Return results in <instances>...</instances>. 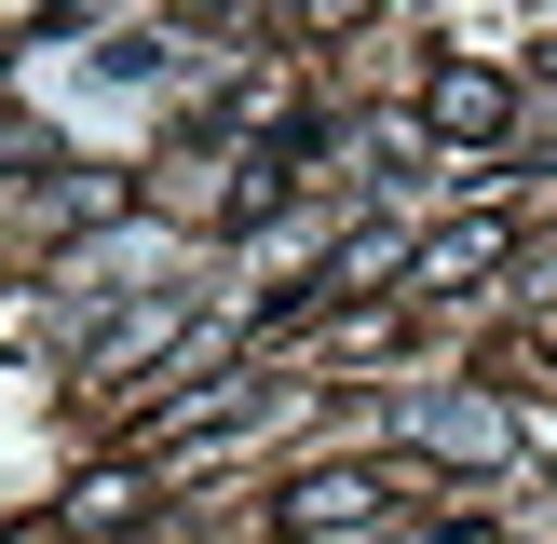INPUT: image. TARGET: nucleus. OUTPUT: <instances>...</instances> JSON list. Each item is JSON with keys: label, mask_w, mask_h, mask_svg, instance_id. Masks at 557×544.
Here are the masks:
<instances>
[{"label": "nucleus", "mask_w": 557, "mask_h": 544, "mask_svg": "<svg viewBox=\"0 0 557 544\" xmlns=\"http://www.w3.org/2000/svg\"><path fill=\"white\" fill-rule=\"evenodd\" d=\"M368 504H381V477H368V462H326V477H299V490H286V517H299V531H354Z\"/></svg>", "instance_id": "obj_2"}, {"label": "nucleus", "mask_w": 557, "mask_h": 544, "mask_svg": "<svg viewBox=\"0 0 557 544\" xmlns=\"http://www.w3.org/2000/svg\"><path fill=\"white\" fill-rule=\"evenodd\" d=\"M490 259H504V218H462V232H435V245H422V272H435V286H476Z\"/></svg>", "instance_id": "obj_3"}, {"label": "nucleus", "mask_w": 557, "mask_h": 544, "mask_svg": "<svg viewBox=\"0 0 557 544\" xmlns=\"http://www.w3.org/2000/svg\"><path fill=\"white\" fill-rule=\"evenodd\" d=\"M504 109H517V82H504V69H435L422 123H435V136H504Z\"/></svg>", "instance_id": "obj_1"}]
</instances>
